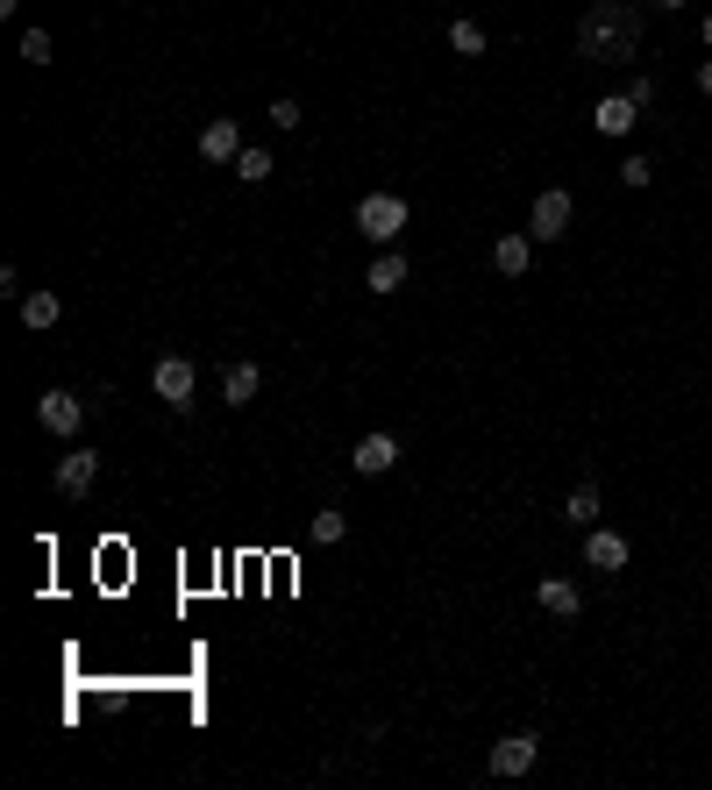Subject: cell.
Masks as SVG:
<instances>
[{
  "label": "cell",
  "mask_w": 712,
  "mask_h": 790,
  "mask_svg": "<svg viewBox=\"0 0 712 790\" xmlns=\"http://www.w3.org/2000/svg\"><path fill=\"white\" fill-rule=\"evenodd\" d=\"M578 57L584 65H634L642 57V14L627 0H592L578 22Z\"/></svg>",
  "instance_id": "6da1fadb"
},
{
  "label": "cell",
  "mask_w": 712,
  "mask_h": 790,
  "mask_svg": "<svg viewBox=\"0 0 712 790\" xmlns=\"http://www.w3.org/2000/svg\"><path fill=\"white\" fill-rule=\"evenodd\" d=\"M357 235H371L377 250H392V242L406 235V200L399 193H363L357 200Z\"/></svg>",
  "instance_id": "7a4b0ae2"
},
{
  "label": "cell",
  "mask_w": 712,
  "mask_h": 790,
  "mask_svg": "<svg viewBox=\"0 0 712 790\" xmlns=\"http://www.w3.org/2000/svg\"><path fill=\"white\" fill-rule=\"evenodd\" d=\"M150 392H157L172 414H186L193 392H200V363H193V356H157V363H150Z\"/></svg>",
  "instance_id": "3957f363"
},
{
  "label": "cell",
  "mask_w": 712,
  "mask_h": 790,
  "mask_svg": "<svg viewBox=\"0 0 712 790\" xmlns=\"http://www.w3.org/2000/svg\"><path fill=\"white\" fill-rule=\"evenodd\" d=\"M570 215H578V200H570L563 186L535 193V207H527V235H535V242H563L570 235Z\"/></svg>",
  "instance_id": "277c9868"
},
{
  "label": "cell",
  "mask_w": 712,
  "mask_h": 790,
  "mask_svg": "<svg viewBox=\"0 0 712 790\" xmlns=\"http://www.w3.org/2000/svg\"><path fill=\"white\" fill-rule=\"evenodd\" d=\"M36 420H43V435H57V442H79L86 399H79V392H43V399H36Z\"/></svg>",
  "instance_id": "5b68a950"
},
{
  "label": "cell",
  "mask_w": 712,
  "mask_h": 790,
  "mask_svg": "<svg viewBox=\"0 0 712 790\" xmlns=\"http://www.w3.org/2000/svg\"><path fill=\"white\" fill-rule=\"evenodd\" d=\"M541 762V740L535 734H506V740H492V777H527V769Z\"/></svg>",
  "instance_id": "8992f818"
},
{
  "label": "cell",
  "mask_w": 712,
  "mask_h": 790,
  "mask_svg": "<svg viewBox=\"0 0 712 790\" xmlns=\"http://www.w3.org/2000/svg\"><path fill=\"white\" fill-rule=\"evenodd\" d=\"M627 535H613V527H584V563H592V570H605V577H620V570H627Z\"/></svg>",
  "instance_id": "52a82bcc"
},
{
  "label": "cell",
  "mask_w": 712,
  "mask_h": 790,
  "mask_svg": "<svg viewBox=\"0 0 712 790\" xmlns=\"http://www.w3.org/2000/svg\"><path fill=\"white\" fill-rule=\"evenodd\" d=\"M94 478H100V449L57 456V492H65V498H86V492H94Z\"/></svg>",
  "instance_id": "ba28073f"
},
{
  "label": "cell",
  "mask_w": 712,
  "mask_h": 790,
  "mask_svg": "<svg viewBox=\"0 0 712 790\" xmlns=\"http://www.w3.org/2000/svg\"><path fill=\"white\" fill-rule=\"evenodd\" d=\"M200 157L215 164V172H221V164H235V157H242V129H235L229 114H215V121L200 129Z\"/></svg>",
  "instance_id": "9c48e42d"
},
{
  "label": "cell",
  "mask_w": 712,
  "mask_h": 790,
  "mask_svg": "<svg viewBox=\"0 0 712 790\" xmlns=\"http://www.w3.org/2000/svg\"><path fill=\"white\" fill-rule=\"evenodd\" d=\"M535 605H541L549 619H578V613H584V591L570 584V577H541V584H535Z\"/></svg>",
  "instance_id": "30bf717a"
},
{
  "label": "cell",
  "mask_w": 712,
  "mask_h": 790,
  "mask_svg": "<svg viewBox=\"0 0 712 790\" xmlns=\"http://www.w3.org/2000/svg\"><path fill=\"white\" fill-rule=\"evenodd\" d=\"M350 463H357V478H385V470L399 463V435H363L350 449Z\"/></svg>",
  "instance_id": "8fae6325"
},
{
  "label": "cell",
  "mask_w": 712,
  "mask_h": 790,
  "mask_svg": "<svg viewBox=\"0 0 712 790\" xmlns=\"http://www.w3.org/2000/svg\"><path fill=\"white\" fill-rule=\"evenodd\" d=\"M527 264H535V235H499L492 242V271L499 278H527Z\"/></svg>",
  "instance_id": "7c38bea8"
},
{
  "label": "cell",
  "mask_w": 712,
  "mask_h": 790,
  "mask_svg": "<svg viewBox=\"0 0 712 790\" xmlns=\"http://www.w3.org/2000/svg\"><path fill=\"white\" fill-rule=\"evenodd\" d=\"M634 121H642V108H634L627 94H605L599 108H592V129L599 135H634Z\"/></svg>",
  "instance_id": "4fadbf2b"
},
{
  "label": "cell",
  "mask_w": 712,
  "mask_h": 790,
  "mask_svg": "<svg viewBox=\"0 0 712 790\" xmlns=\"http://www.w3.org/2000/svg\"><path fill=\"white\" fill-rule=\"evenodd\" d=\"M363 285H371L377 299L399 293V285H406V256H399V250H377V256H371V271H363Z\"/></svg>",
  "instance_id": "5bb4252c"
},
{
  "label": "cell",
  "mask_w": 712,
  "mask_h": 790,
  "mask_svg": "<svg viewBox=\"0 0 712 790\" xmlns=\"http://www.w3.org/2000/svg\"><path fill=\"white\" fill-rule=\"evenodd\" d=\"M57 321H65V299H57L51 285H43V293H22V328L43 336V328H57Z\"/></svg>",
  "instance_id": "9a60e30c"
},
{
  "label": "cell",
  "mask_w": 712,
  "mask_h": 790,
  "mask_svg": "<svg viewBox=\"0 0 712 790\" xmlns=\"http://www.w3.org/2000/svg\"><path fill=\"white\" fill-rule=\"evenodd\" d=\"M256 385H264V371H256V363H229V371H221V406H250Z\"/></svg>",
  "instance_id": "2e32d148"
},
{
  "label": "cell",
  "mask_w": 712,
  "mask_h": 790,
  "mask_svg": "<svg viewBox=\"0 0 712 790\" xmlns=\"http://www.w3.org/2000/svg\"><path fill=\"white\" fill-rule=\"evenodd\" d=\"M229 172L242 178V186H264V178H271V172H278V164H271V150H256V143H242V157L229 164Z\"/></svg>",
  "instance_id": "e0dca14e"
},
{
  "label": "cell",
  "mask_w": 712,
  "mask_h": 790,
  "mask_svg": "<svg viewBox=\"0 0 712 790\" xmlns=\"http://www.w3.org/2000/svg\"><path fill=\"white\" fill-rule=\"evenodd\" d=\"M342 535H350V513H342V506H321L307 520V541H321V549H328V541H342Z\"/></svg>",
  "instance_id": "ac0fdd59"
},
{
  "label": "cell",
  "mask_w": 712,
  "mask_h": 790,
  "mask_svg": "<svg viewBox=\"0 0 712 790\" xmlns=\"http://www.w3.org/2000/svg\"><path fill=\"white\" fill-rule=\"evenodd\" d=\"M563 520L570 527H599V484H578V492L563 498Z\"/></svg>",
  "instance_id": "d6986e66"
},
{
  "label": "cell",
  "mask_w": 712,
  "mask_h": 790,
  "mask_svg": "<svg viewBox=\"0 0 712 790\" xmlns=\"http://www.w3.org/2000/svg\"><path fill=\"white\" fill-rule=\"evenodd\" d=\"M484 43H492V36H484L478 22H449V51H457V57H484Z\"/></svg>",
  "instance_id": "ffe728a7"
},
{
  "label": "cell",
  "mask_w": 712,
  "mask_h": 790,
  "mask_svg": "<svg viewBox=\"0 0 712 790\" xmlns=\"http://www.w3.org/2000/svg\"><path fill=\"white\" fill-rule=\"evenodd\" d=\"M648 178H656V157H642V150H634V157L620 164V186H634V193H642Z\"/></svg>",
  "instance_id": "44dd1931"
},
{
  "label": "cell",
  "mask_w": 712,
  "mask_h": 790,
  "mask_svg": "<svg viewBox=\"0 0 712 790\" xmlns=\"http://www.w3.org/2000/svg\"><path fill=\"white\" fill-rule=\"evenodd\" d=\"M22 57H29V65H51V36H43V29H22Z\"/></svg>",
  "instance_id": "7402d4cb"
},
{
  "label": "cell",
  "mask_w": 712,
  "mask_h": 790,
  "mask_svg": "<svg viewBox=\"0 0 712 790\" xmlns=\"http://www.w3.org/2000/svg\"><path fill=\"white\" fill-rule=\"evenodd\" d=\"M299 121H307V114H299V100H271V129H299Z\"/></svg>",
  "instance_id": "603a6c76"
},
{
  "label": "cell",
  "mask_w": 712,
  "mask_h": 790,
  "mask_svg": "<svg viewBox=\"0 0 712 790\" xmlns=\"http://www.w3.org/2000/svg\"><path fill=\"white\" fill-rule=\"evenodd\" d=\"M627 100H634V108H656V79H648V72H634V86H627Z\"/></svg>",
  "instance_id": "cb8c5ba5"
},
{
  "label": "cell",
  "mask_w": 712,
  "mask_h": 790,
  "mask_svg": "<svg viewBox=\"0 0 712 790\" xmlns=\"http://www.w3.org/2000/svg\"><path fill=\"white\" fill-rule=\"evenodd\" d=\"M699 94L712 100V57H705V65H699Z\"/></svg>",
  "instance_id": "d4e9b609"
},
{
  "label": "cell",
  "mask_w": 712,
  "mask_h": 790,
  "mask_svg": "<svg viewBox=\"0 0 712 790\" xmlns=\"http://www.w3.org/2000/svg\"><path fill=\"white\" fill-rule=\"evenodd\" d=\"M705 43H712V14H705Z\"/></svg>",
  "instance_id": "484cf974"
},
{
  "label": "cell",
  "mask_w": 712,
  "mask_h": 790,
  "mask_svg": "<svg viewBox=\"0 0 712 790\" xmlns=\"http://www.w3.org/2000/svg\"><path fill=\"white\" fill-rule=\"evenodd\" d=\"M662 8H677V0H662Z\"/></svg>",
  "instance_id": "4316f807"
}]
</instances>
